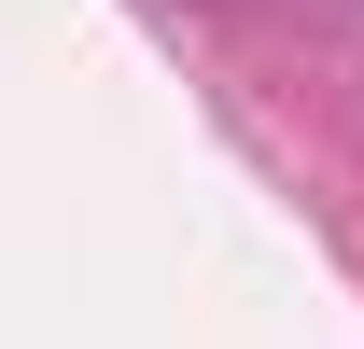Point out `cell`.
I'll return each mask as SVG.
<instances>
[{
  "instance_id": "cell-1",
  "label": "cell",
  "mask_w": 364,
  "mask_h": 349,
  "mask_svg": "<svg viewBox=\"0 0 364 349\" xmlns=\"http://www.w3.org/2000/svg\"><path fill=\"white\" fill-rule=\"evenodd\" d=\"M168 14H182V0H168Z\"/></svg>"
}]
</instances>
